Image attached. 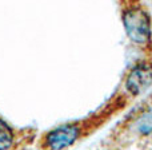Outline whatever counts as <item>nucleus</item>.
Here are the masks:
<instances>
[{
    "label": "nucleus",
    "mask_w": 152,
    "mask_h": 150,
    "mask_svg": "<svg viewBox=\"0 0 152 150\" xmlns=\"http://www.w3.org/2000/svg\"><path fill=\"white\" fill-rule=\"evenodd\" d=\"M123 24L128 38L136 44H147L151 39V20L147 11L131 4L123 11Z\"/></svg>",
    "instance_id": "1"
},
{
    "label": "nucleus",
    "mask_w": 152,
    "mask_h": 150,
    "mask_svg": "<svg viewBox=\"0 0 152 150\" xmlns=\"http://www.w3.org/2000/svg\"><path fill=\"white\" fill-rule=\"evenodd\" d=\"M79 135H80V129L77 125H61L45 135L44 145L48 150H64L74 145Z\"/></svg>",
    "instance_id": "2"
},
{
    "label": "nucleus",
    "mask_w": 152,
    "mask_h": 150,
    "mask_svg": "<svg viewBox=\"0 0 152 150\" xmlns=\"http://www.w3.org/2000/svg\"><path fill=\"white\" fill-rule=\"evenodd\" d=\"M152 84V66L148 63H139L128 72L126 78V89L132 95L144 92Z\"/></svg>",
    "instance_id": "3"
},
{
    "label": "nucleus",
    "mask_w": 152,
    "mask_h": 150,
    "mask_svg": "<svg viewBox=\"0 0 152 150\" xmlns=\"http://www.w3.org/2000/svg\"><path fill=\"white\" fill-rule=\"evenodd\" d=\"M135 130L140 134H151L152 133V109L139 115L135 121Z\"/></svg>",
    "instance_id": "4"
},
{
    "label": "nucleus",
    "mask_w": 152,
    "mask_h": 150,
    "mask_svg": "<svg viewBox=\"0 0 152 150\" xmlns=\"http://www.w3.org/2000/svg\"><path fill=\"white\" fill-rule=\"evenodd\" d=\"M13 142V133L4 121L0 119V150H8Z\"/></svg>",
    "instance_id": "5"
}]
</instances>
